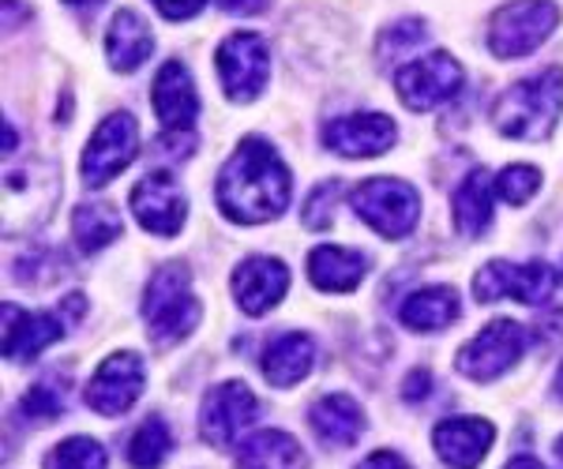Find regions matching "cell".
I'll return each instance as SVG.
<instances>
[{"label":"cell","mask_w":563,"mask_h":469,"mask_svg":"<svg viewBox=\"0 0 563 469\" xmlns=\"http://www.w3.org/2000/svg\"><path fill=\"white\" fill-rule=\"evenodd\" d=\"M424 38H429V26L421 20H402L379 34V53H384V57H398V53H406V49H417Z\"/></svg>","instance_id":"cell-33"},{"label":"cell","mask_w":563,"mask_h":469,"mask_svg":"<svg viewBox=\"0 0 563 469\" xmlns=\"http://www.w3.org/2000/svg\"><path fill=\"white\" fill-rule=\"evenodd\" d=\"M214 4L222 8L225 15H256L271 4V0H214Z\"/></svg>","instance_id":"cell-37"},{"label":"cell","mask_w":563,"mask_h":469,"mask_svg":"<svg viewBox=\"0 0 563 469\" xmlns=\"http://www.w3.org/2000/svg\"><path fill=\"white\" fill-rule=\"evenodd\" d=\"M174 432L162 417H147L140 428H135V436L129 439V462L135 469H158L166 462L169 455H174Z\"/></svg>","instance_id":"cell-28"},{"label":"cell","mask_w":563,"mask_h":469,"mask_svg":"<svg viewBox=\"0 0 563 469\" xmlns=\"http://www.w3.org/2000/svg\"><path fill=\"white\" fill-rule=\"evenodd\" d=\"M87 312L84 293H68L60 309L49 312H23L15 304H4V357L8 360H34L42 349L68 335V327Z\"/></svg>","instance_id":"cell-6"},{"label":"cell","mask_w":563,"mask_h":469,"mask_svg":"<svg viewBox=\"0 0 563 469\" xmlns=\"http://www.w3.org/2000/svg\"><path fill=\"white\" fill-rule=\"evenodd\" d=\"M121 230H124V222L113 203H79L76 214H71V237H76V245L84 248L87 256L113 245V241L121 237Z\"/></svg>","instance_id":"cell-27"},{"label":"cell","mask_w":563,"mask_h":469,"mask_svg":"<svg viewBox=\"0 0 563 469\" xmlns=\"http://www.w3.org/2000/svg\"><path fill=\"white\" fill-rule=\"evenodd\" d=\"M398 98L406 110L429 113L435 105H443L448 98L459 94L462 87V65L451 53H429L421 60H410L406 68H398L395 76Z\"/></svg>","instance_id":"cell-13"},{"label":"cell","mask_w":563,"mask_h":469,"mask_svg":"<svg viewBox=\"0 0 563 469\" xmlns=\"http://www.w3.org/2000/svg\"><path fill=\"white\" fill-rule=\"evenodd\" d=\"M560 26L556 0H511L488 23V49L499 60H522Z\"/></svg>","instance_id":"cell-5"},{"label":"cell","mask_w":563,"mask_h":469,"mask_svg":"<svg viewBox=\"0 0 563 469\" xmlns=\"http://www.w3.org/2000/svg\"><path fill=\"white\" fill-rule=\"evenodd\" d=\"M493 192L496 180L485 169H474L455 192V230L462 237H481L493 225Z\"/></svg>","instance_id":"cell-26"},{"label":"cell","mask_w":563,"mask_h":469,"mask_svg":"<svg viewBox=\"0 0 563 469\" xmlns=\"http://www.w3.org/2000/svg\"><path fill=\"white\" fill-rule=\"evenodd\" d=\"M556 399H563V368H560V376H556Z\"/></svg>","instance_id":"cell-41"},{"label":"cell","mask_w":563,"mask_h":469,"mask_svg":"<svg viewBox=\"0 0 563 469\" xmlns=\"http://www.w3.org/2000/svg\"><path fill=\"white\" fill-rule=\"evenodd\" d=\"M151 105L166 132H192L199 116V94L192 76H188V68L180 60H166L158 68L151 87Z\"/></svg>","instance_id":"cell-18"},{"label":"cell","mask_w":563,"mask_h":469,"mask_svg":"<svg viewBox=\"0 0 563 469\" xmlns=\"http://www.w3.org/2000/svg\"><path fill=\"white\" fill-rule=\"evenodd\" d=\"M556 290V275L549 264H507V259H493L474 275V297L481 304L504 301L515 297L522 304H544Z\"/></svg>","instance_id":"cell-14"},{"label":"cell","mask_w":563,"mask_h":469,"mask_svg":"<svg viewBox=\"0 0 563 469\" xmlns=\"http://www.w3.org/2000/svg\"><path fill=\"white\" fill-rule=\"evenodd\" d=\"M289 196H294L289 166L260 135H249V139L238 143V150L222 166L214 185L218 211L238 225H263L282 219Z\"/></svg>","instance_id":"cell-1"},{"label":"cell","mask_w":563,"mask_h":469,"mask_svg":"<svg viewBox=\"0 0 563 469\" xmlns=\"http://www.w3.org/2000/svg\"><path fill=\"white\" fill-rule=\"evenodd\" d=\"M357 469H413V466L406 462L402 455H395V450H376V455H368Z\"/></svg>","instance_id":"cell-36"},{"label":"cell","mask_w":563,"mask_h":469,"mask_svg":"<svg viewBox=\"0 0 563 469\" xmlns=\"http://www.w3.org/2000/svg\"><path fill=\"white\" fill-rule=\"evenodd\" d=\"M526 349V327L515 320H493L485 331H477L466 346L459 349L455 368L474 383H493L507 368L519 365Z\"/></svg>","instance_id":"cell-10"},{"label":"cell","mask_w":563,"mask_h":469,"mask_svg":"<svg viewBox=\"0 0 563 469\" xmlns=\"http://www.w3.org/2000/svg\"><path fill=\"white\" fill-rule=\"evenodd\" d=\"M260 413V399L252 394L249 383L230 380V383H218L207 391L203 410H199V432L203 439L218 450H230L238 444V436L244 428L256 421Z\"/></svg>","instance_id":"cell-12"},{"label":"cell","mask_w":563,"mask_h":469,"mask_svg":"<svg viewBox=\"0 0 563 469\" xmlns=\"http://www.w3.org/2000/svg\"><path fill=\"white\" fill-rule=\"evenodd\" d=\"M556 462H560V469H563V436L556 439Z\"/></svg>","instance_id":"cell-40"},{"label":"cell","mask_w":563,"mask_h":469,"mask_svg":"<svg viewBox=\"0 0 563 469\" xmlns=\"http://www.w3.org/2000/svg\"><path fill=\"white\" fill-rule=\"evenodd\" d=\"M496 428L485 417H448L432 432V447L443 466L451 469H477L485 462Z\"/></svg>","instance_id":"cell-19"},{"label":"cell","mask_w":563,"mask_h":469,"mask_svg":"<svg viewBox=\"0 0 563 469\" xmlns=\"http://www.w3.org/2000/svg\"><path fill=\"white\" fill-rule=\"evenodd\" d=\"M563 113V68H544L538 76L519 79L496 98L493 124L507 139H549Z\"/></svg>","instance_id":"cell-2"},{"label":"cell","mask_w":563,"mask_h":469,"mask_svg":"<svg viewBox=\"0 0 563 469\" xmlns=\"http://www.w3.org/2000/svg\"><path fill=\"white\" fill-rule=\"evenodd\" d=\"M316 365V342L305 331H286L263 349V376L271 387H294L301 383Z\"/></svg>","instance_id":"cell-22"},{"label":"cell","mask_w":563,"mask_h":469,"mask_svg":"<svg viewBox=\"0 0 563 469\" xmlns=\"http://www.w3.org/2000/svg\"><path fill=\"white\" fill-rule=\"evenodd\" d=\"M214 65L230 102H256L271 76V49L256 31H238L218 45Z\"/></svg>","instance_id":"cell-9"},{"label":"cell","mask_w":563,"mask_h":469,"mask_svg":"<svg viewBox=\"0 0 563 469\" xmlns=\"http://www.w3.org/2000/svg\"><path fill=\"white\" fill-rule=\"evenodd\" d=\"M504 469H544L538 458H530V455H519V458H511V462H507Z\"/></svg>","instance_id":"cell-38"},{"label":"cell","mask_w":563,"mask_h":469,"mask_svg":"<svg viewBox=\"0 0 563 469\" xmlns=\"http://www.w3.org/2000/svg\"><path fill=\"white\" fill-rule=\"evenodd\" d=\"M143 320L158 346H177L199 327L203 304L192 293V275L185 264H166L151 275L147 297H143Z\"/></svg>","instance_id":"cell-3"},{"label":"cell","mask_w":563,"mask_h":469,"mask_svg":"<svg viewBox=\"0 0 563 469\" xmlns=\"http://www.w3.org/2000/svg\"><path fill=\"white\" fill-rule=\"evenodd\" d=\"M45 469H106V450L90 436H71L45 455Z\"/></svg>","instance_id":"cell-30"},{"label":"cell","mask_w":563,"mask_h":469,"mask_svg":"<svg viewBox=\"0 0 563 469\" xmlns=\"http://www.w3.org/2000/svg\"><path fill=\"white\" fill-rule=\"evenodd\" d=\"M429 394H432L429 368H417V372L406 376V383H402V399L406 402H421V399H429Z\"/></svg>","instance_id":"cell-35"},{"label":"cell","mask_w":563,"mask_h":469,"mask_svg":"<svg viewBox=\"0 0 563 469\" xmlns=\"http://www.w3.org/2000/svg\"><path fill=\"white\" fill-rule=\"evenodd\" d=\"M60 196V177L45 161H26L20 169H8L4 177V233L15 237L20 230H34L49 219L53 203Z\"/></svg>","instance_id":"cell-7"},{"label":"cell","mask_w":563,"mask_h":469,"mask_svg":"<svg viewBox=\"0 0 563 469\" xmlns=\"http://www.w3.org/2000/svg\"><path fill=\"white\" fill-rule=\"evenodd\" d=\"M462 312V301L451 286H424V290L410 293L398 309V320L410 331H421V335H432V331H443L448 323H455Z\"/></svg>","instance_id":"cell-24"},{"label":"cell","mask_w":563,"mask_h":469,"mask_svg":"<svg viewBox=\"0 0 563 469\" xmlns=\"http://www.w3.org/2000/svg\"><path fill=\"white\" fill-rule=\"evenodd\" d=\"M68 4H79V8H95V4H102V0H68Z\"/></svg>","instance_id":"cell-39"},{"label":"cell","mask_w":563,"mask_h":469,"mask_svg":"<svg viewBox=\"0 0 563 469\" xmlns=\"http://www.w3.org/2000/svg\"><path fill=\"white\" fill-rule=\"evenodd\" d=\"M339 196H342V180H323V185L312 188V196H308V203H305V214H301L308 230H327V225H331Z\"/></svg>","instance_id":"cell-32"},{"label":"cell","mask_w":563,"mask_h":469,"mask_svg":"<svg viewBox=\"0 0 563 469\" xmlns=\"http://www.w3.org/2000/svg\"><path fill=\"white\" fill-rule=\"evenodd\" d=\"M140 155V124L132 113H109L102 124L90 135V143L84 147L79 158V174H84L87 188H106L117 174L132 166Z\"/></svg>","instance_id":"cell-8"},{"label":"cell","mask_w":563,"mask_h":469,"mask_svg":"<svg viewBox=\"0 0 563 469\" xmlns=\"http://www.w3.org/2000/svg\"><path fill=\"white\" fill-rule=\"evenodd\" d=\"M238 469H308V455L294 436L263 428L238 447Z\"/></svg>","instance_id":"cell-23"},{"label":"cell","mask_w":563,"mask_h":469,"mask_svg":"<svg viewBox=\"0 0 563 469\" xmlns=\"http://www.w3.org/2000/svg\"><path fill=\"white\" fill-rule=\"evenodd\" d=\"M154 8H158L166 20H192L199 8L207 4V0H151Z\"/></svg>","instance_id":"cell-34"},{"label":"cell","mask_w":563,"mask_h":469,"mask_svg":"<svg viewBox=\"0 0 563 469\" xmlns=\"http://www.w3.org/2000/svg\"><path fill=\"white\" fill-rule=\"evenodd\" d=\"M143 383H147L143 357L132 354V349H121V354L106 357L98 372L87 380V410H95L98 417H121L143 394Z\"/></svg>","instance_id":"cell-11"},{"label":"cell","mask_w":563,"mask_h":469,"mask_svg":"<svg viewBox=\"0 0 563 469\" xmlns=\"http://www.w3.org/2000/svg\"><path fill=\"white\" fill-rule=\"evenodd\" d=\"M368 275V256L342 245H320L308 252V278L316 290L323 293H350L365 282Z\"/></svg>","instance_id":"cell-21"},{"label":"cell","mask_w":563,"mask_h":469,"mask_svg":"<svg viewBox=\"0 0 563 469\" xmlns=\"http://www.w3.org/2000/svg\"><path fill=\"white\" fill-rule=\"evenodd\" d=\"M233 297H238L244 315H263L286 297L289 290V267L278 256H249L238 264L230 278Z\"/></svg>","instance_id":"cell-17"},{"label":"cell","mask_w":563,"mask_h":469,"mask_svg":"<svg viewBox=\"0 0 563 469\" xmlns=\"http://www.w3.org/2000/svg\"><path fill=\"white\" fill-rule=\"evenodd\" d=\"M23 417L34 421V425H49V421H60V413L68 410V383L65 376H45L23 394L20 402Z\"/></svg>","instance_id":"cell-29"},{"label":"cell","mask_w":563,"mask_h":469,"mask_svg":"<svg viewBox=\"0 0 563 469\" xmlns=\"http://www.w3.org/2000/svg\"><path fill=\"white\" fill-rule=\"evenodd\" d=\"M154 38H151V26L132 12V8H121L109 23L106 34V53H109V65L117 71H135L143 60L151 57Z\"/></svg>","instance_id":"cell-25"},{"label":"cell","mask_w":563,"mask_h":469,"mask_svg":"<svg viewBox=\"0 0 563 469\" xmlns=\"http://www.w3.org/2000/svg\"><path fill=\"white\" fill-rule=\"evenodd\" d=\"M308 425H312L320 444L334 447V450H346L365 436V410L357 405V399L334 391V394H323V399L312 402Z\"/></svg>","instance_id":"cell-20"},{"label":"cell","mask_w":563,"mask_h":469,"mask_svg":"<svg viewBox=\"0 0 563 469\" xmlns=\"http://www.w3.org/2000/svg\"><path fill=\"white\" fill-rule=\"evenodd\" d=\"M323 147L342 158H376L395 147L398 129L387 113H350L323 124Z\"/></svg>","instance_id":"cell-15"},{"label":"cell","mask_w":563,"mask_h":469,"mask_svg":"<svg viewBox=\"0 0 563 469\" xmlns=\"http://www.w3.org/2000/svg\"><path fill=\"white\" fill-rule=\"evenodd\" d=\"M541 188V174L533 166H507L496 174V196L499 200H507L511 206H522L533 200V192Z\"/></svg>","instance_id":"cell-31"},{"label":"cell","mask_w":563,"mask_h":469,"mask_svg":"<svg viewBox=\"0 0 563 469\" xmlns=\"http://www.w3.org/2000/svg\"><path fill=\"white\" fill-rule=\"evenodd\" d=\"M132 214L154 237H177V230L185 225L188 200L180 192L177 177L169 174H147L140 185L132 188Z\"/></svg>","instance_id":"cell-16"},{"label":"cell","mask_w":563,"mask_h":469,"mask_svg":"<svg viewBox=\"0 0 563 469\" xmlns=\"http://www.w3.org/2000/svg\"><path fill=\"white\" fill-rule=\"evenodd\" d=\"M353 214L365 219L379 237L387 241H402L417 230L421 219V196L410 180L402 177H368L353 188L350 196Z\"/></svg>","instance_id":"cell-4"}]
</instances>
